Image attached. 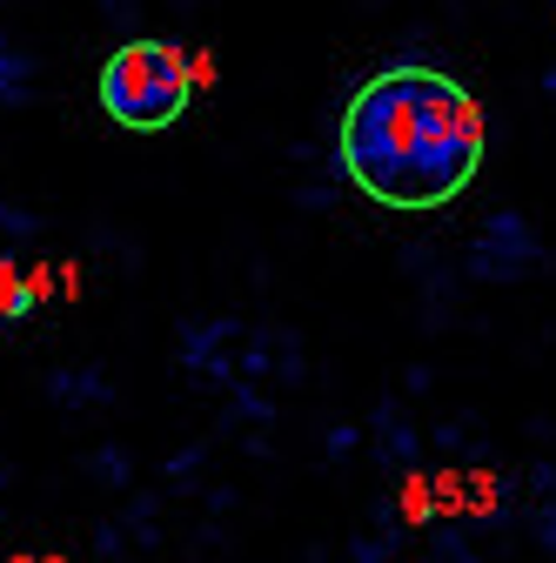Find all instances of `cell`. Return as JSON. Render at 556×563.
<instances>
[{
	"mask_svg": "<svg viewBox=\"0 0 556 563\" xmlns=\"http://www.w3.org/2000/svg\"><path fill=\"white\" fill-rule=\"evenodd\" d=\"M335 162L376 208H449L482 168V108L436 67H382L342 108Z\"/></svg>",
	"mask_w": 556,
	"mask_h": 563,
	"instance_id": "1",
	"label": "cell"
},
{
	"mask_svg": "<svg viewBox=\"0 0 556 563\" xmlns=\"http://www.w3.org/2000/svg\"><path fill=\"white\" fill-rule=\"evenodd\" d=\"M94 95H101V108H108L121 128L162 134V128L181 121V108H188V95H194V60H188V47H175V41H127V47H114V54L101 60Z\"/></svg>",
	"mask_w": 556,
	"mask_h": 563,
	"instance_id": "2",
	"label": "cell"
},
{
	"mask_svg": "<svg viewBox=\"0 0 556 563\" xmlns=\"http://www.w3.org/2000/svg\"><path fill=\"white\" fill-rule=\"evenodd\" d=\"M0 95H14V75H8V54H0Z\"/></svg>",
	"mask_w": 556,
	"mask_h": 563,
	"instance_id": "3",
	"label": "cell"
}]
</instances>
